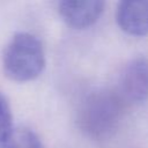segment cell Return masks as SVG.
I'll return each mask as SVG.
<instances>
[{
    "instance_id": "cell-1",
    "label": "cell",
    "mask_w": 148,
    "mask_h": 148,
    "mask_svg": "<svg viewBox=\"0 0 148 148\" xmlns=\"http://www.w3.org/2000/svg\"><path fill=\"white\" fill-rule=\"evenodd\" d=\"M2 66L10 80L25 82L36 79L45 66L40 40L28 32L14 35L3 51Z\"/></svg>"
},
{
    "instance_id": "cell-2",
    "label": "cell",
    "mask_w": 148,
    "mask_h": 148,
    "mask_svg": "<svg viewBox=\"0 0 148 148\" xmlns=\"http://www.w3.org/2000/svg\"><path fill=\"white\" fill-rule=\"evenodd\" d=\"M119 94L134 104L148 99V59H134L125 67L119 80Z\"/></svg>"
},
{
    "instance_id": "cell-3",
    "label": "cell",
    "mask_w": 148,
    "mask_h": 148,
    "mask_svg": "<svg viewBox=\"0 0 148 148\" xmlns=\"http://www.w3.org/2000/svg\"><path fill=\"white\" fill-rule=\"evenodd\" d=\"M104 2L99 0H68L59 3V14L71 27L83 29L92 25L101 16Z\"/></svg>"
},
{
    "instance_id": "cell-4",
    "label": "cell",
    "mask_w": 148,
    "mask_h": 148,
    "mask_svg": "<svg viewBox=\"0 0 148 148\" xmlns=\"http://www.w3.org/2000/svg\"><path fill=\"white\" fill-rule=\"evenodd\" d=\"M117 22L127 34L145 36L148 34V1H121L117 8Z\"/></svg>"
},
{
    "instance_id": "cell-5",
    "label": "cell",
    "mask_w": 148,
    "mask_h": 148,
    "mask_svg": "<svg viewBox=\"0 0 148 148\" xmlns=\"http://www.w3.org/2000/svg\"><path fill=\"white\" fill-rule=\"evenodd\" d=\"M117 105L113 98L102 97L89 101L87 110L84 111L86 117L83 119L89 131H104L112 125V119L116 114Z\"/></svg>"
},
{
    "instance_id": "cell-6",
    "label": "cell",
    "mask_w": 148,
    "mask_h": 148,
    "mask_svg": "<svg viewBox=\"0 0 148 148\" xmlns=\"http://www.w3.org/2000/svg\"><path fill=\"white\" fill-rule=\"evenodd\" d=\"M0 148H43V143L31 130L13 126L0 135Z\"/></svg>"
},
{
    "instance_id": "cell-7",
    "label": "cell",
    "mask_w": 148,
    "mask_h": 148,
    "mask_svg": "<svg viewBox=\"0 0 148 148\" xmlns=\"http://www.w3.org/2000/svg\"><path fill=\"white\" fill-rule=\"evenodd\" d=\"M12 120H13V116H12L10 105L8 103L7 97L0 91V135H2L10 127H13Z\"/></svg>"
}]
</instances>
